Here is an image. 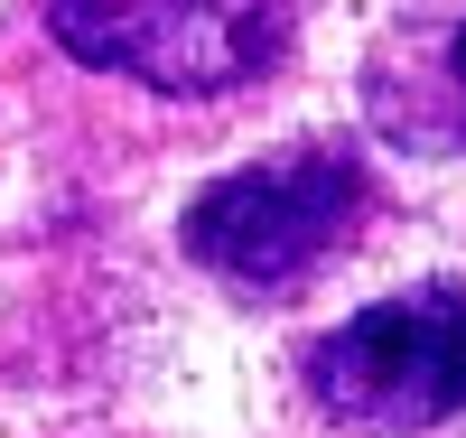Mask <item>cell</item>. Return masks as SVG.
<instances>
[{"instance_id": "obj_1", "label": "cell", "mask_w": 466, "mask_h": 438, "mask_svg": "<svg viewBox=\"0 0 466 438\" xmlns=\"http://www.w3.org/2000/svg\"><path fill=\"white\" fill-rule=\"evenodd\" d=\"M47 28L66 56L103 75L206 103L252 85L261 66H280L299 0H47Z\"/></svg>"}, {"instance_id": "obj_2", "label": "cell", "mask_w": 466, "mask_h": 438, "mask_svg": "<svg viewBox=\"0 0 466 438\" xmlns=\"http://www.w3.org/2000/svg\"><path fill=\"white\" fill-rule=\"evenodd\" d=\"M364 215V168L345 149H289L252 158V168L215 178L187 206V252L243 290H289L299 270H318L345 224Z\"/></svg>"}, {"instance_id": "obj_3", "label": "cell", "mask_w": 466, "mask_h": 438, "mask_svg": "<svg viewBox=\"0 0 466 438\" xmlns=\"http://www.w3.org/2000/svg\"><path fill=\"white\" fill-rule=\"evenodd\" d=\"M318 402L355 429H439L466 411V299L410 290L373 299L308 354Z\"/></svg>"}, {"instance_id": "obj_4", "label": "cell", "mask_w": 466, "mask_h": 438, "mask_svg": "<svg viewBox=\"0 0 466 438\" xmlns=\"http://www.w3.org/2000/svg\"><path fill=\"white\" fill-rule=\"evenodd\" d=\"M457 75H466V28H457Z\"/></svg>"}]
</instances>
